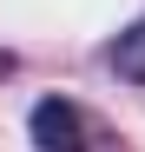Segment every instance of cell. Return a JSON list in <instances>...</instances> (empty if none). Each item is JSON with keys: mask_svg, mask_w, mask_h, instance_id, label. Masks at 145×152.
<instances>
[{"mask_svg": "<svg viewBox=\"0 0 145 152\" xmlns=\"http://www.w3.org/2000/svg\"><path fill=\"white\" fill-rule=\"evenodd\" d=\"M106 60H112V73H119V80L145 86V20H132V27L106 46Z\"/></svg>", "mask_w": 145, "mask_h": 152, "instance_id": "2", "label": "cell"}, {"mask_svg": "<svg viewBox=\"0 0 145 152\" xmlns=\"http://www.w3.org/2000/svg\"><path fill=\"white\" fill-rule=\"evenodd\" d=\"M27 132H33L40 152H92V113L79 106V99L46 93L40 106L27 113Z\"/></svg>", "mask_w": 145, "mask_h": 152, "instance_id": "1", "label": "cell"}]
</instances>
